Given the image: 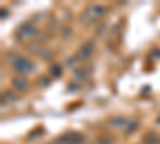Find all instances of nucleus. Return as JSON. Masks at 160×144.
<instances>
[{
  "instance_id": "f257e3e1",
  "label": "nucleus",
  "mask_w": 160,
  "mask_h": 144,
  "mask_svg": "<svg viewBox=\"0 0 160 144\" xmlns=\"http://www.w3.org/2000/svg\"><path fill=\"white\" fill-rule=\"evenodd\" d=\"M104 11H106V10H104L102 5H91V7H88V8L85 10L83 16H82V21L87 22V24L95 22L96 19H99V18L104 15Z\"/></svg>"
},
{
  "instance_id": "f03ea898",
  "label": "nucleus",
  "mask_w": 160,
  "mask_h": 144,
  "mask_svg": "<svg viewBox=\"0 0 160 144\" xmlns=\"http://www.w3.org/2000/svg\"><path fill=\"white\" fill-rule=\"evenodd\" d=\"M13 69H15L16 72H19V74H31V72L35 71V66H34V62H31L28 58L18 56L15 61H13Z\"/></svg>"
},
{
  "instance_id": "7ed1b4c3",
  "label": "nucleus",
  "mask_w": 160,
  "mask_h": 144,
  "mask_svg": "<svg viewBox=\"0 0 160 144\" xmlns=\"http://www.w3.org/2000/svg\"><path fill=\"white\" fill-rule=\"evenodd\" d=\"M35 34H37V29L34 27V26H31V24H24L16 31V37L19 38V40H22V42L32 38Z\"/></svg>"
},
{
  "instance_id": "20e7f679",
  "label": "nucleus",
  "mask_w": 160,
  "mask_h": 144,
  "mask_svg": "<svg viewBox=\"0 0 160 144\" xmlns=\"http://www.w3.org/2000/svg\"><path fill=\"white\" fill-rule=\"evenodd\" d=\"M82 135H78V133H64L62 136H59L56 139V144H80L82 142Z\"/></svg>"
},
{
  "instance_id": "39448f33",
  "label": "nucleus",
  "mask_w": 160,
  "mask_h": 144,
  "mask_svg": "<svg viewBox=\"0 0 160 144\" xmlns=\"http://www.w3.org/2000/svg\"><path fill=\"white\" fill-rule=\"evenodd\" d=\"M93 50H95V45H93V42H91V40L85 42V43L82 45V48H80V51H78V58H80V59L90 58L91 53H93Z\"/></svg>"
},
{
  "instance_id": "423d86ee",
  "label": "nucleus",
  "mask_w": 160,
  "mask_h": 144,
  "mask_svg": "<svg viewBox=\"0 0 160 144\" xmlns=\"http://www.w3.org/2000/svg\"><path fill=\"white\" fill-rule=\"evenodd\" d=\"M13 87H15L18 91H24V90H28L29 82H28L26 77H15L13 78Z\"/></svg>"
},
{
  "instance_id": "0eeeda50",
  "label": "nucleus",
  "mask_w": 160,
  "mask_h": 144,
  "mask_svg": "<svg viewBox=\"0 0 160 144\" xmlns=\"http://www.w3.org/2000/svg\"><path fill=\"white\" fill-rule=\"evenodd\" d=\"M112 127H117V128H122V127H125L127 123H128V120L125 119V117H114V119H111V122H109Z\"/></svg>"
},
{
  "instance_id": "6e6552de",
  "label": "nucleus",
  "mask_w": 160,
  "mask_h": 144,
  "mask_svg": "<svg viewBox=\"0 0 160 144\" xmlns=\"http://www.w3.org/2000/svg\"><path fill=\"white\" fill-rule=\"evenodd\" d=\"M16 99V95H13L11 91H7V93L2 95V104H8L11 101H15Z\"/></svg>"
},
{
  "instance_id": "1a4fd4ad",
  "label": "nucleus",
  "mask_w": 160,
  "mask_h": 144,
  "mask_svg": "<svg viewBox=\"0 0 160 144\" xmlns=\"http://www.w3.org/2000/svg\"><path fill=\"white\" fill-rule=\"evenodd\" d=\"M50 72H51L53 77H59L62 74V67L59 66V64H53V66L50 67Z\"/></svg>"
},
{
  "instance_id": "9d476101",
  "label": "nucleus",
  "mask_w": 160,
  "mask_h": 144,
  "mask_svg": "<svg viewBox=\"0 0 160 144\" xmlns=\"http://www.w3.org/2000/svg\"><path fill=\"white\" fill-rule=\"evenodd\" d=\"M144 141L149 142V144H157L158 142V136L155 133H148V135L144 136Z\"/></svg>"
},
{
  "instance_id": "9b49d317",
  "label": "nucleus",
  "mask_w": 160,
  "mask_h": 144,
  "mask_svg": "<svg viewBox=\"0 0 160 144\" xmlns=\"http://www.w3.org/2000/svg\"><path fill=\"white\" fill-rule=\"evenodd\" d=\"M109 141H111V138H108V136H106V138H101L98 144H109Z\"/></svg>"
},
{
  "instance_id": "f8f14e48",
  "label": "nucleus",
  "mask_w": 160,
  "mask_h": 144,
  "mask_svg": "<svg viewBox=\"0 0 160 144\" xmlns=\"http://www.w3.org/2000/svg\"><path fill=\"white\" fill-rule=\"evenodd\" d=\"M157 122H158V123H160V117H158V119H157Z\"/></svg>"
}]
</instances>
